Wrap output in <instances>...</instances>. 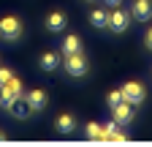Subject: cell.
<instances>
[{
  "instance_id": "6da1fadb",
  "label": "cell",
  "mask_w": 152,
  "mask_h": 147,
  "mask_svg": "<svg viewBox=\"0 0 152 147\" xmlns=\"http://www.w3.org/2000/svg\"><path fill=\"white\" fill-rule=\"evenodd\" d=\"M25 33V25H22V19H19V16H3V19H0V38L3 41H16L19 35Z\"/></svg>"
},
{
  "instance_id": "d6986e66",
  "label": "cell",
  "mask_w": 152,
  "mask_h": 147,
  "mask_svg": "<svg viewBox=\"0 0 152 147\" xmlns=\"http://www.w3.org/2000/svg\"><path fill=\"white\" fill-rule=\"evenodd\" d=\"M103 3H106V6H111V8H117V6L122 3V0H103Z\"/></svg>"
},
{
  "instance_id": "277c9868",
  "label": "cell",
  "mask_w": 152,
  "mask_h": 147,
  "mask_svg": "<svg viewBox=\"0 0 152 147\" xmlns=\"http://www.w3.org/2000/svg\"><path fill=\"white\" fill-rule=\"evenodd\" d=\"M120 90H122V98H125L128 104H133V106L144 104V98H147V90H144L141 82H125Z\"/></svg>"
},
{
  "instance_id": "5bb4252c",
  "label": "cell",
  "mask_w": 152,
  "mask_h": 147,
  "mask_svg": "<svg viewBox=\"0 0 152 147\" xmlns=\"http://www.w3.org/2000/svg\"><path fill=\"white\" fill-rule=\"evenodd\" d=\"M73 128H76V117L73 115H60L57 117V131L60 134H71Z\"/></svg>"
},
{
  "instance_id": "7c38bea8",
  "label": "cell",
  "mask_w": 152,
  "mask_h": 147,
  "mask_svg": "<svg viewBox=\"0 0 152 147\" xmlns=\"http://www.w3.org/2000/svg\"><path fill=\"white\" fill-rule=\"evenodd\" d=\"M90 22H92V27L103 30V27L109 25V11H106V8H95V11H90Z\"/></svg>"
},
{
  "instance_id": "ba28073f",
  "label": "cell",
  "mask_w": 152,
  "mask_h": 147,
  "mask_svg": "<svg viewBox=\"0 0 152 147\" xmlns=\"http://www.w3.org/2000/svg\"><path fill=\"white\" fill-rule=\"evenodd\" d=\"M130 14H133V19H139V22L152 19V0H133Z\"/></svg>"
},
{
  "instance_id": "7a4b0ae2",
  "label": "cell",
  "mask_w": 152,
  "mask_h": 147,
  "mask_svg": "<svg viewBox=\"0 0 152 147\" xmlns=\"http://www.w3.org/2000/svg\"><path fill=\"white\" fill-rule=\"evenodd\" d=\"M65 71L71 74V76H87V71H90V63L84 57V52H76V54H65Z\"/></svg>"
},
{
  "instance_id": "ac0fdd59",
  "label": "cell",
  "mask_w": 152,
  "mask_h": 147,
  "mask_svg": "<svg viewBox=\"0 0 152 147\" xmlns=\"http://www.w3.org/2000/svg\"><path fill=\"white\" fill-rule=\"evenodd\" d=\"M144 44H147V49H152V27L147 30V38H144Z\"/></svg>"
},
{
  "instance_id": "3957f363",
  "label": "cell",
  "mask_w": 152,
  "mask_h": 147,
  "mask_svg": "<svg viewBox=\"0 0 152 147\" xmlns=\"http://www.w3.org/2000/svg\"><path fill=\"white\" fill-rule=\"evenodd\" d=\"M19 96H22V79H16V76H14V79H8L6 85H0V106H6V109H8Z\"/></svg>"
},
{
  "instance_id": "8992f818",
  "label": "cell",
  "mask_w": 152,
  "mask_h": 147,
  "mask_svg": "<svg viewBox=\"0 0 152 147\" xmlns=\"http://www.w3.org/2000/svg\"><path fill=\"white\" fill-rule=\"evenodd\" d=\"M111 112H114V123H117V125H128V123H133V117H136V112H133V104H128V101L117 104Z\"/></svg>"
},
{
  "instance_id": "9a60e30c",
  "label": "cell",
  "mask_w": 152,
  "mask_h": 147,
  "mask_svg": "<svg viewBox=\"0 0 152 147\" xmlns=\"http://www.w3.org/2000/svg\"><path fill=\"white\" fill-rule=\"evenodd\" d=\"M84 136H87V139H92V142H103V128H101L98 123H87Z\"/></svg>"
},
{
  "instance_id": "9c48e42d",
  "label": "cell",
  "mask_w": 152,
  "mask_h": 147,
  "mask_svg": "<svg viewBox=\"0 0 152 147\" xmlns=\"http://www.w3.org/2000/svg\"><path fill=\"white\" fill-rule=\"evenodd\" d=\"M25 98H27V104H30V109H33V112H38V109H46V104H49V96L44 93L41 87L30 90V93H27Z\"/></svg>"
},
{
  "instance_id": "2e32d148",
  "label": "cell",
  "mask_w": 152,
  "mask_h": 147,
  "mask_svg": "<svg viewBox=\"0 0 152 147\" xmlns=\"http://www.w3.org/2000/svg\"><path fill=\"white\" fill-rule=\"evenodd\" d=\"M106 101H109V109H114L117 104H122V101H125V98H122V90H111Z\"/></svg>"
},
{
  "instance_id": "e0dca14e",
  "label": "cell",
  "mask_w": 152,
  "mask_h": 147,
  "mask_svg": "<svg viewBox=\"0 0 152 147\" xmlns=\"http://www.w3.org/2000/svg\"><path fill=\"white\" fill-rule=\"evenodd\" d=\"M8 79H14V71H11V68H3V65H0V85H6Z\"/></svg>"
},
{
  "instance_id": "8fae6325",
  "label": "cell",
  "mask_w": 152,
  "mask_h": 147,
  "mask_svg": "<svg viewBox=\"0 0 152 147\" xmlns=\"http://www.w3.org/2000/svg\"><path fill=\"white\" fill-rule=\"evenodd\" d=\"M60 63H63V57H60L57 52H44V54H41V68H44V71H57V68H60Z\"/></svg>"
},
{
  "instance_id": "30bf717a",
  "label": "cell",
  "mask_w": 152,
  "mask_h": 147,
  "mask_svg": "<svg viewBox=\"0 0 152 147\" xmlns=\"http://www.w3.org/2000/svg\"><path fill=\"white\" fill-rule=\"evenodd\" d=\"M8 112H11L14 117H19V120H25V117L33 112V109H30V104H27V98H25V96H19V98L8 106Z\"/></svg>"
},
{
  "instance_id": "5b68a950",
  "label": "cell",
  "mask_w": 152,
  "mask_h": 147,
  "mask_svg": "<svg viewBox=\"0 0 152 147\" xmlns=\"http://www.w3.org/2000/svg\"><path fill=\"white\" fill-rule=\"evenodd\" d=\"M128 25H130V11H122V8L117 6V8L109 14V25H106V27H109L111 33H125Z\"/></svg>"
},
{
  "instance_id": "4fadbf2b",
  "label": "cell",
  "mask_w": 152,
  "mask_h": 147,
  "mask_svg": "<svg viewBox=\"0 0 152 147\" xmlns=\"http://www.w3.org/2000/svg\"><path fill=\"white\" fill-rule=\"evenodd\" d=\"M60 52H63V54H76V52H82V38H79V35H65Z\"/></svg>"
},
{
  "instance_id": "ffe728a7",
  "label": "cell",
  "mask_w": 152,
  "mask_h": 147,
  "mask_svg": "<svg viewBox=\"0 0 152 147\" xmlns=\"http://www.w3.org/2000/svg\"><path fill=\"white\" fill-rule=\"evenodd\" d=\"M0 142H6V134H3V131H0Z\"/></svg>"
},
{
  "instance_id": "52a82bcc",
  "label": "cell",
  "mask_w": 152,
  "mask_h": 147,
  "mask_svg": "<svg viewBox=\"0 0 152 147\" xmlns=\"http://www.w3.org/2000/svg\"><path fill=\"white\" fill-rule=\"evenodd\" d=\"M65 25H68L65 11H52V14L46 16V22H44V27H46L49 33H63V30H65Z\"/></svg>"
}]
</instances>
